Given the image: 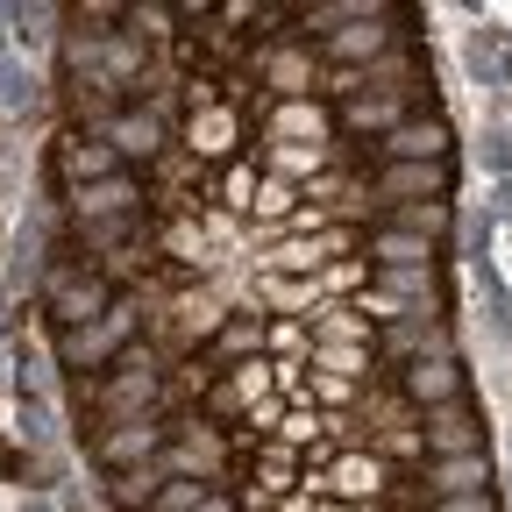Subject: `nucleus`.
I'll use <instances>...</instances> for the list:
<instances>
[{"label": "nucleus", "instance_id": "obj_1", "mask_svg": "<svg viewBox=\"0 0 512 512\" xmlns=\"http://www.w3.org/2000/svg\"><path fill=\"white\" fill-rule=\"evenodd\" d=\"M93 413H100V427H121V420H171V377H164V356L143 349V342L121 349V356L100 370Z\"/></svg>", "mask_w": 512, "mask_h": 512}, {"label": "nucleus", "instance_id": "obj_2", "mask_svg": "<svg viewBox=\"0 0 512 512\" xmlns=\"http://www.w3.org/2000/svg\"><path fill=\"white\" fill-rule=\"evenodd\" d=\"M114 292H128V285H114L100 264H86V256H72V249H50V264H43V278H36V299H43V313H50L57 335L100 320V313L114 306Z\"/></svg>", "mask_w": 512, "mask_h": 512}, {"label": "nucleus", "instance_id": "obj_3", "mask_svg": "<svg viewBox=\"0 0 512 512\" xmlns=\"http://www.w3.org/2000/svg\"><path fill=\"white\" fill-rule=\"evenodd\" d=\"M136 328H143V292H114L100 320L57 335V370H107L121 349H136Z\"/></svg>", "mask_w": 512, "mask_h": 512}, {"label": "nucleus", "instance_id": "obj_4", "mask_svg": "<svg viewBox=\"0 0 512 512\" xmlns=\"http://www.w3.org/2000/svg\"><path fill=\"white\" fill-rule=\"evenodd\" d=\"M164 477H185V484H228V470H235V441L214 427V420H200V413H178L171 420V434H164Z\"/></svg>", "mask_w": 512, "mask_h": 512}, {"label": "nucleus", "instance_id": "obj_5", "mask_svg": "<svg viewBox=\"0 0 512 512\" xmlns=\"http://www.w3.org/2000/svg\"><path fill=\"white\" fill-rule=\"evenodd\" d=\"M399 22H406L399 8H377V0H370L356 22H342L335 36H320V72H370L377 57L399 50V36H406Z\"/></svg>", "mask_w": 512, "mask_h": 512}, {"label": "nucleus", "instance_id": "obj_6", "mask_svg": "<svg viewBox=\"0 0 512 512\" xmlns=\"http://www.w3.org/2000/svg\"><path fill=\"white\" fill-rule=\"evenodd\" d=\"M235 313V299L214 285V278H185L171 299H164V328H171V356H200L214 335H221V320Z\"/></svg>", "mask_w": 512, "mask_h": 512}, {"label": "nucleus", "instance_id": "obj_7", "mask_svg": "<svg viewBox=\"0 0 512 512\" xmlns=\"http://www.w3.org/2000/svg\"><path fill=\"white\" fill-rule=\"evenodd\" d=\"M264 399H278V363H271V356H256V363L221 370V377L207 384V392H200V406H192V413L214 420V427L228 434V427H242V420H249L256 406H264Z\"/></svg>", "mask_w": 512, "mask_h": 512}, {"label": "nucleus", "instance_id": "obj_8", "mask_svg": "<svg viewBox=\"0 0 512 512\" xmlns=\"http://www.w3.org/2000/svg\"><path fill=\"white\" fill-rule=\"evenodd\" d=\"M249 72H256V86H271V100H320V50L299 43L292 29L256 43L249 50Z\"/></svg>", "mask_w": 512, "mask_h": 512}, {"label": "nucleus", "instance_id": "obj_9", "mask_svg": "<svg viewBox=\"0 0 512 512\" xmlns=\"http://www.w3.org/2000/svg\"><path fill=\"white\" fill-rule=\"evenodd\" d=\"M93 136H100V143L121 157V171H136V164H157V157L171 150V136H178V128H171V121H157L143 100H121V107H114V114L93 128Z\"/></svg>", "mask_w": 512, "mask_h": 512}, {"label": "nucleus", "instance_id": "obj_10", "mask_svg": "<svg viewBox=\"0 0 512 512\" xmlns=\"http://www.w3.org/2000/svg\"><path fill=\"white\" fill-rule=\"evenodd\" d=\"M420 356H456V328H448L441 306H420V313L392 320V328H377V363L384 370H406Z\"/></svg>", "mask_w": 512, "mask_h": 512}, {"label": "nucleus", "instance_id": "obj_11", "mask_svg": "<svg viewBox=\"0 0 512 512\" xmlns=\"http://www.w3.org/2000/svg\"><path fill=\"white\" fill-rule=\"evenodd\" d=\"M72 200V228H93V221H136L150 214V178L143 171H114V178H93L79 192H64Z\"/></svg>", "mask_w": 512, "mask_h": 512}, {"label": "nucleus", "instance_id": "obj_12", "mask_svg": "<svg viewBox=\"0 0 512 512\" xmlns=\"http://www.w3.org/2000/svg\"><path fill=\"white\" fill-rule=\"evenodd\" d=\"M420 441H427V463H434V456H484L491 420H484L477 399H448V406L420 413Z\"/></svg>", "mask_w": 512, "mask_h": 512}, {"label": "nucleus", "instance_id": "obj_13", "mask_svg": "<svg viewBox=\"0 0 512 512\" xmlns=\"http://www.w3.org/2000/svg\"><path fill=\"white\" fill-rule=\"evenodd\" d=\"M392 392H399L413 413H434V406H448V399H470V370H463V356H420V363L392 370Z\"/></svg>", "mask_w": 512, "mask_h": 512}, {"label": "nucleus", "instance_id": "obj_14", "mask_svg": "<svg viewBox=\"0 0 512 512\" xmlns=\"http://www.w3.org/2000/svg\"><path fill=\"white\" fill-rule=\"evenodd\" d=\"M448 150H456V128H448L441 107H420V114H406L392 128V136H377L384 164H448Z\"/></svg>", "mask_w": 512, "mask_h": 512}, {"label": "nucleus", "instance_id": "obj_15", "mask_svg": "<svg viewBox=\"0 0 512 512\" xmlns=\"http://www.w3.org/2000/svg\"><path fill=\"white\" fill-rule=\"evenodd\" d=\"M456 192V164H377L370 200L377 207H420V200H448Z\"/></svg>", "mask_w": 512, "mask_h": 512}, {"label": "nucleus", "instance_id": "obj_16", "mask_svg": "<svg viewBox=\"0 0 512 512\" xmlns=\"http://www.w3.org/2000/svg\"><path fill=\"white\" fill-rule=\"evenodd\" d=\"M164 434H171V420H121V427H100V434H93V463H100L107 477L136 470V463H157V456H164Z\"/></svg>", "mask_w": 512, "mask_h": 512}, {"label": "nucleus", "instance_id": "obj_17", "mask_svg": "<svg viewBox=\"0 0 512 512\" xmlns=\"http://www.w3.org/2000/svg\"><path fill=\"white\" fill-rule=\"evenodd\" d=\"M249 143V121L242 107H200V114H185V157H200V164H235Z\"/></svg>", "mask_w": 512, "mask_h": 512}, {"label": "nucleus", "instance_id": "obj_18", "mask_svg": "<svg viewBox=\"0 0 512 512\" xmlns=\"http://www.w3.org/2000/svg\"><path fill=\"white\" fill-rule=\"evenodd\" d=\"M264 328H271L264 306H235V313L221 320V335L192 356V363H200L207 377H221V370H235V363H256V356H264Z\"/></svg>", "mask_w": 512, "mask_h": 512}, {"label": "nucleus", "instance_id": "obj_19", "mask_svg": "<svg viewBox=\"0 0 512 512\" xmlns=\"http://www.w3.org/2000/svg\"><path fill=\"white\" fill-rule=\"evenodd\" d=\"M406 114H420L413 86L406 93H349V100H335V128H342V136H370V143L392 136Z\"/></svg>", "mask_w": 512, "mask_h": 512}, {"label": "nucleus", "instance_id": "obj_20", "mask_svg": "<svg viewBox=\"0 0 512 512\" xmlns=\"http://www.w3.org/2000/svg\"><path fill=\"white\" fill-rule=\"evenodd\" d=\"M256 143H335V114L320 100H271V114L256 121Z\"/></svg>", "mask_w": 512, "mask_h": 512}, {"label": "nucleus", "instance_id": "obj_21", "mask_svg": "<svg viewBox=\"0 0 512 512\" xmlns=\"http://www.w3.org/2000/svg\"><path fill=\"white\" fill-rule=\"evenodd\" d=\"M434 256H441V249H434L427 235L392 228V221L363 235V264H370V271H434Z\"/></svg>", "mask_w": 512, "mask_h": 512}, {"label": "nucleus", "instance_id": "obj_22", "mask_svg": "<svg viewBox=\"0 0 512 512\" xmlns=\"http://www.w3.org/2000/svg\"><path fill=\"white\" fill-rule=\"evenodd\" d=\"M342 143V136H335ZM335 143H256V157H264V178H285V185H313L320 171H335L342 150Z\"/></svg>", "mask_w": 512, "mask_h": 512}, {"label": "nucleus", "instance_id": "obj_23", "mask_svg": "<svg viewBox=\"0 0 512 512\" xmlns=\"http://www.w3.org/2000/svg\"><path fill=\"white\" fill-rule=\"evenodd\" d=\"M57 171H64V192H79V185H93V178H114L121 157H114L100 136H86V128H64V136H57Z\"/></svg>", "mask_w": 512, "mask_h": 512}, {"label": "nucleus", "instance_id": "obj_24", "mask_svg": "<svg viewBox=\"0 0 512 512\" xmlns=\"http://www.w3.org/2000/svg\"><path fill=\"white\" fill-rule=\"evenodd\" d=\"M420 484H427V498H463V491H491L498 470H491V456H434Z\"/></svg>", "mask_w": 512, "mask_h": 512}, {"label": "nucleus", "instance_id": "obj_25", "mask_svg": "<svg viewBox=\"0 0 512 512\" xmlns=\"http://www.w3.org/2000/svg\"><path fill=\"white\" fill-rule=\"evenodd\" d=\"M470 292H477V313H484V335L498 349H512V285H505V271L470 264Z\"/></svg>", "mask_w": 512, "mask_h": 512}, {"label": "nucleus", "instance_id": "obj_26", "mask_svg": "<svg viewBox=\"0 0 512 512\" xmlns=\"http://www.w3.org/2000/svg\"><path fill=\"white\" fill-rule=\"evenodd\" d=\"M313 342H342V349H377V328L363 320L356 299H328L313 313Z\"/></svg>", "mask_w": 512, "mask_h": 512}, {"label": "nucleus", "instance_id": "obj_27", "mask_svg": "<svg viewBox=\"0 0 512 512\" xmlns=\"http://www.w3.org/2000/svg\"><path fill=\"white\" fill-rule=\"evenodd\" d=\"M505 43H512V29H498V22H470V29H463V72H470L477 86H491V93H498V57H505Z\"/></svg>", "mask_w": 512, "mask_h": 512}, {"label": "nucleus", "instance_id": "obj_28", "mask_svg": "<svg viewBox=\"0 0 512 512\" xmlns=\"http://www.w3.org/2000/svg\"><path fill=\"white\" fill-rule=\"evenodd\" d=\"M64 8H50V0H29V8H8V43H15V57H36L43 43H57L64 29Z\"/></svg>", "mask_w": 512, "mask_h": 512}, {"label": "nucleus", "instance_id": "obj_29", "mask_svg": "<svg viewBox=\"0 0 512 512\" xmlns=\"http://www.w3.org/2000/svg\"><path fill=\"white\" fill-rule=\"evenodd\" d=\"M43 107V79H36V64L29 57H8L0 64V121H22Z\"/></svg>", "mask_w": 512, "mask_h": 512}, {"label": "nucleus", "instance_id": "obj_30", "mask_svg": "<svg viewBox=\"0 0 512 512\" xmlns=\"http://www.w3.org/2000/svg\"><path fill=\"white\" fill-rule=\"evenodd\" d=\"M306 370H320V377H342V384H370V377H377L384 363H377V349H342V342H313Z\"/></svg>", "mask_w": 512, "mask_h": 512}, {"label": "nucleus", "instance_id": "obj_31", "mask_svg": "<svg viewBox=\"0 0 512 512\" xmlns=\"http://www.w3.org/2000/svg\"><path fill=\"white\" fill-rule=\"evenodd\" d=\"M164 484H171V477H164V463H136V470L107 477V505H114V512H143Z\"/></svg>", "mask_w": 512, "mask_h": 512}, {"label": "nucleus", "instance_id": "obj_32", "mask_svg": "<svg viewBox=\"0 0 512 512\" xmlns=\"http://www.w3.org/2000/svg\"><path fill=\"white\" fill-rule=\"evenodd\" d=\"M470 157H477V171L498 185V178H512V121H484L477 128V143H470Z\"/></svg>", "mask_w": 512, "mask_h": 512}, {"label": "nucleus", "instance_id": "obj_33", "mask_svg": "<svg viewBox=\"0 0 512 512\" xmlns=\"http://www.w3.org/2000/svg\"><path fill=\"white\" fill-rule=\"evenodd\" d=\"M15 420H22V441L29 448H50L57 441V406L43 392H15Z\"/></svg>", "mask_w": 512, "mask_h": 512}, {"label": "nucleus", "instance_id": "obj_34", "mask_svg": "<svg viewBox=\"0 0 512 512\" xmlns=\"http://www.w3.org/2000/svg\"><path fill=\"white\" fill-rule=\"evenodd\" d=\"M392 228H413V235H427L441 249V235L456 228V214H448V200H420V207H392Z\"/></svg>", "mask_w": 512, "mask_h": 512}, {"label": "nucleus", "instance_id": "obj_35", "mask_svg": "<svg viewBox=\"0 0 512 512\" xmlns=\"http://www.w3.org/2000/svg\"><path fill=\"white\" fill-rule=\"evenodd\" d=\"M264 356H271V363H306V356H313L306 320H271V328H264Z\"/></svg>", "mask_w": 512, "mask_h": 512}, {"label": "nucleus", "instance_id": "obj_36", "mask_svg": "<svg viewBox=\"0 0 512 512\" xmlns=\"http://www.w3.org/2000/svg\"><path fill=\"white\" fill-rule=\"evenodd\" d=\"M370 285V264H363V249L356 256H335L328 271H320V299H356Z\"/></svg>", "mask_w": 512, "mask_h": 512}, {"label": "nucleus", "instance_id": "obj_37", "mask_svg": "<svg viewBox=\"0 0 512 512\" xmlns=\"http://www.w3.org/2000/svg\"><path fill=\"white\" fill-rule=\"evenodd\" d=\"M456 235H463V264H491L498 228H491V214H484V207H463V214H456Z\"/></svg>", "mask_w": 512, "mask_h": 512}, {"label": "nucleus", "instance_id": "obj_38", "mask_svg": "<svg viewBox=\"0 0 512 512\" xmlns=\"http://www.w3.org/2000/svg\"><path fill=\"white\" fill-rule=\"evenodd\" d=\"M484 214H491V228H512V178L484 185Z\"/></svg>", "mask_w": 512, "mask_h": 512}, {"label": "nucleus", "instance_id": "obj_39", "mask_svg": "<svg viewBox=\"0 0 512 512\" xmlns=\"http://www.w3.org/2000/svg\"><path fill=\"white\" fill-rule=\"evenodd\" d=\"M434 512H498L491 491H463V498H434Z\"/></svg>", "mask_w": 512, "mask_h": 512}, {"label": "nucleus", "instance_id": "obj_40", "mask_svg": "<svg viewBox=\"0 0 512 512\" xmlns=\"http://www.w3.org/2000/svg\"><path fill=\"white\" fill-rule=\"evenodd\" d=\"M192 512H242V505H235V491H228V484H214V491H207L200 505H192Z\"/></svg>", "mask_w": 512, "mask_h": 512}, {"label": "nucleus", "instance_id": "obj_41", "mask_svg": "<svg viewBox=\"0 0 512 512\" xmlns=\"http://www.w3.org/2000/svg\"><path fill=\"white\" fill-rule=\"evenodd\" d=\"M15 512H64V505H57V491H22Z\"/></svg>", "mask_w": 512, "mask_h": 512}, {"label": "nucleus", "instance_id": "obj_42", "mask_svg": "<svg viewBox=\"0 0 512 512\" xmlns=\"http://www.w3.org/2000/svg\"><path fill=\"white\" fill-rule=\"evenodd\" d=\"M0 392H15V349L0 342Z\"/></svg>", "mask_w": 512, "mask_h": 512}, {"label": "nucleus", "instance_id": "obj_43", "mask_svg": "<svg viewBox=\"0 0 512 512\" xmlns=\"http://www.w3.org/2000/svg\"><path fill=\"white\" fill-rule=\"evenodd\" d=\"M498 93H512V43H505V57H498Z\"/></svg>", "mask_w": 512, "mask_h": 512}, {"label": "nucleus", "instance_id": "obj_44", "mask_svg": "<svg viewBox=\"0 0 512 512\" xmlns=\"http://www.w3.org/2000/svg\"><path fill=\"white\" fill-rule=\"evenodd\" d=\"M15 57V43H8V8H0V64H8Z\"/></svg>", "mask_w": 512, "mask_h": 512}, {"label": "nucleus", "instance_id": "obj_45", "mask_svg": "<svg viewBox=\"0 0 512 512\" xmlns=\"http://www.w3.org/2000/svg\"><path fill=\"white\" fill-rule=\"evenodd\" d=\"M8 299H15V292H8V285H0V342H8Z\"/></svg>", "mask_w": 512, "mask_h": 512}, {"label": "nucleus", "instance_id": "obj_46", "mask_svg": "<svg viewBox=\"0 0 512 512\" xmlns=\"http://www.w3.org/2000/svg\"><path fill=\"white\" fill-rule=\"evenodd\" d=\"M505 491H512V427H505Z\"/></svg>", "mask_w": 512, "mask_h": 512}, {"label": "nucleus", "instance_id": "obj_47", "mask_svg": "<svg viewBox=\"0 0 512 512\" xmlns=\"http://www.w3.org/2000/svg\"><path fill=\"white\" fill-rule=\"evenodd\" d=\"M505 285H512V271H505Z\"/></svg>", "mask_w": 512, "mask_h": 512}]
</instances>
